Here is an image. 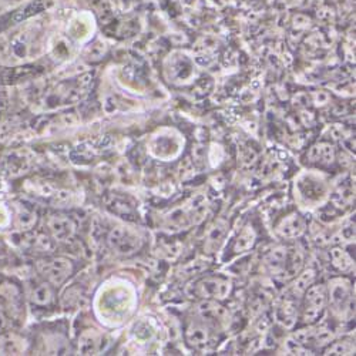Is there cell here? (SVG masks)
Instances as JSON below:
<instances>
[{"label": "cell", "instance_id": "10", "mask_svg": "<svg viewBox=\"0 0 356 356\" xmlns=\"http://www.w3.org/2000/svg\"><path fill=\"white\" fill-rule=\"evenodd\" d=\"M286 261H288V248L284 245L272 248L264 258V262L272 275H285Z\"/></svg>", "mask_w": 356, "mask_h": 356}, {"label": "cell", "instance_id": "14", "mask_svg": "<svg viewBox=\"0 0 356 356\" xmlns=\"http://www.w3.org/2000/svg\"><path fill=\"white\" fill-rule=\"evenodd\" d=\"M100 346V337L98 333L94 331H86L81 333V337L78 338V350L83 355H92L98 350Z\"/></svg>", "mask_w": 356, "mask_h": 356}, {"label": "cell", "instance_id": "21", "mask_svg": "<svg viewBox=\"0 0 356 356\" xmlns=\"http://www.w3.org/2000/svg\"><path fill=\"white\" fill-rule=\"evenodd\" d=\"M225 228H227V224L224 221H218L214 227H211V229L208 231V240L207 242L208 244H216V242H220L221 238L224 237L225 234Z\"/></svg>", "mask_w": 356, "mask_h": 356}, {"label": "cell", "instance_id": "18", "mask_svg": "<svg viewBox=\"0 0 356 356\" xmlns=\"http://www.w3.org/2000/svg\"><path fill=\"white\" fill-rule=\"evenodd\" d=\"M313 280H315V271L308 269L295 280L292 291H294V295H304V292L308 289L309 285H312Z\"/></svg>", "mask_w": 356, "mask_h": 356}, {"label": "cell", "instance_id": "17", "mask_svg": "<svg viewBox=\"0 0 356 356\" xmlns=\"http://www.w3.org/2000/svg\"><path fill=\"white\" fill-rule=\"evenodd\" d=\"M255 231L251 227H247L244 231L238 235V238L234 242V251L235 253H242V251H247L249 248H253L254 242H255Z\"/></svg>", "mask_w": 356, "mask_h": 356}, {"label": "cell", "instance_id": "15", "mask_svg": "<svg viewBox=\"0 0 356 356\" xmlns=\"http://www.w3.org/2000/svg\"><path fill=\"white\" fill-rule=\"evenodd\" d=\"M304 265V253L301 248H288V261H286V275H297Z\"/></svg>", "mask_w": 356, "mask_h": 356}, {"label": "cell", "instance_id": "5", "mask_svg": "<svg viewBox=\"0 0 356 356\" xmlns=\"http://www.w3.org/2000/svg\"><path fill=\"white\" fill-rule=\"evenodd\" d=\"M197 315L200 321H202L208 326L222 325L229 318L228 311L220 304V301H214V300L201 301L197 305Z\"/></svg>", "mask_w": 356, "mask_h": 356}, {"label": "cell", "instance_id": "6", "mask_svg": "<svg viewBox=\"0 0 356 356\" xmlns=\"http://www.w3.org/2000/svg\"><path fill=\"white\" fill-rule=\"evenodd\" d=\"M48 228L52 238L57 242H66L76 234V222L65 214H53L48 220Z\"/></svg>", "mask_w": 356, "mask_h": 356}, {"label": "cell", "instance_id": "13", "mask_svg": "<svg viewBox=\"0 0 356 356\" xmlns=\"http://www.w3.org/2000/svg\"><path fill=\"white\" fill-rule=\"evenodd\" d=\"M308 160L311 163H318L321 165H329L335 160V150L331 144H326V143L317 144L309 150Z\"/></svg>", "mask_w": 356, "mask_h": 356}, {"label": "cell", "instance_id": "9", "mask_svg": "<svg viewBox=\"0 0 356 356\" xmlns=\"http://www.w3.org/2000/svg\"><path fill=\"white\" fill-rule=\"evenodd\" d=\"M306 222L300 214H291L282 218L277 225V233L282 238H298L305 233Z\"/></svg>", "mask_w": 356, "mask_h": 356}, {"label": "cell", "instance_id": "2", "mask_svg": "<svg viewBox=\"0 0 356 356\" xmlns=\"http://www.w3.org/2000/svg\"><path fill=\"white\" fill-rule=\"evenodd\" d=\"M107 245L116 255L130 257L141 248V238L125 227H114L107 234Z\"/></svg>", "mask_w": 356, "mask_h": 356}, {"label": "cell", "instance_id": "16", "mask_svg": "<svg viewBox=\"0 0 356 356\" xmlns=\"http://www.w3.org/2000/svg\"><path fill=\"white\" fill-rule=\"evenodd\" d=\"M329 257L332 265L341 272H346L352 268V258L348 255L346 251L341 248H332L329 251Z\"/></svg>", "mask_w": 356, "mask_h": 356}, {"label": "cell", "instance_id": "19", "mask_svg": "<svg viewBox=\"0 0 356 356\" xmlns=\"http://www.w3.org/2000/svg\"><path fill=\"white\" fill-rule=\"evenodd\" d=\"M353 352V344L350 341H338L328 344L325 355H350Z\"/></svg>", "mask_w": 356, "mask_h": 356}, {"label": "cell", "instance_id": "4", "mask_svg": "<svg viewBox=\"0 0 356 356\" xmlns=\"http://www.w3.org/2000/svg\"><path fill=\"white\" fill-rule=\"evenodd\" d=\"M233 291L231 281L224 277H205L194 285V295L202 300L222 301L229 297Z\"/></svg>", "mask_w": 356, "mask_h": 356}, {"label": "cell", "instance_id": "11", "mask_svg": "<svg viewBox=\"0 0 356 356\" xmlns=\"http://www.w3.org/2000/svg\"><path fill=\"white\" fill-rule=\"evenodd\" d=\"M29 300L36 306H49L54 301V286L46 280L34 284L30 288Z\"/></svg>", "mask_w": 356, "mask_h": 356}, {"label": "cell", "instance_id": "8", "mask_svg": "<svg viewBox=\"0 0 356 356\" xmlns=\"http://www.w3.org/2000/svg\"><path fill=\"white\" fill-rule=\"evenodd\" d=\"M185 339L194 349L202 350L211 344V331L207 324L197 320L187 326Z\"/></svg>", "mask_w": 356, "mask_h": 356}, {"label": "cell", "instance_id": "12", "mask_svg": "<svg viewBox=\"0 0 356 356\" xmlns=\"http://www.w3.org/2000/svg\"><path fill=\"white\" fill-rule=\"evenodd\" d=\"M37 222V214L25 205H16L14 211V225L20 231H30Z\"/></svg>", "mask_w": 356, "mask_h": 356}, {"label": "cell", "instance_id": "20", "mask_svg": "<svg viewBox=\"0 0 356 356\" xmlns=\"http://www.w3.org/2000/svg\"><path fill=\"white\" fill-rule=\"evenodd\" d=\"M295 306L292 302L285 301L284 305L280 309V320L286 325V326H292V324L295 322Z\"/></svg>", "mask_w": 356, "mask_h": 356}, {"label": "cell", "instance_id": "7", "mask_svg": "<svg viewBox=\"0 0 356 356\" xmlns=\"http://www.w3.org/2000/svg\"><path fill=\"white\" fill-rule=\"evenodd\" d=\"M328 297L329 302L337 312H345L348 309L352 311L353 298L349 282L342 280H335L328 289Z\"/></svg>", "mask_w": 356, "mask_h": 356}, {"label": "cell", "instance_id": "1", "mask_svg": "<svg viewBox=\"0 0 356 356\" xmlns=\"http://www.w3.org/2000/svg\"><path fill=\"white\" fill-rule=\"evenodd\" d=\"M328 304V289L324 284L309 285L304 292L302 321L308 325L315 324L324 313Z\"/></svg>", "mask_w": 356, "mask_h": 356}, {"label": "cell", "instance_id": "3", "mask_svg": "<svg viewBox=\"0 0 356 356\" xmlns=\"http://www.w3.org/2000/svg\"><path fill=\"white\" fill-rule=\"evenodd\" d=\"M37 271L48 282L53 286H60L65 284L73 274L74 265L69 258L54 257L37 262Z\"/></svg>", "mask_w": 356, "mask_h": 356}]
</instances>
